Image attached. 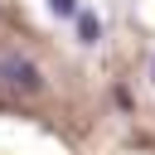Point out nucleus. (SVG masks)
<instances>
[{
  "label": "nucleus",
  "instance_id": "obj_1",
  "mask_svg": "<svg viewBox=\"0 0 155 155\" xmlns=\"http://www.w3.org/2000/svg\"><path fill=\"white\" fill-rule=\"evenodd\" d=\"M0 87L15 97H39L44 92V68L24 53H0Z\"/></svg>",
  "mask_w": 155,
  "mask_h": 155
},
{
  "label": "nucleus",
  "instance_id": "obj_2",
  "mask_svg": "<svg viewBox=\"0 0 155 155\" xmlns=\"http://www.w3.org/2000/svg\"><path fill=\"white\" fill-rule=\"evenodd\" d=\"M73 29H78V44H97V39H102V19H97L92 10H82V5H78V15H73Z\"/></svg>",
  "mask_w": 155,
  "mask_h": 155
},
{
  "label": "nucleus",
  "instance_id": "obj_3",
  "mask_svg": "<svg viewBox=\"0 0 155 155\" xmlns=\"http://www.w3.org/2000/svg\"><path fill=\"white\" fill-rule=\"evenodd\" d=\"M48 5H53V15H63V19L78 15V0H48Z\"/></svg>",
  "mask_w": 155,
  "mask_h": 155
},
{
  "label": "nucleus",
  "instance_id": "obj_4",
  "mask_svg": "<svg viewBox=\"0 0 155 155\" xmlns=\"http://www.w3.org/2000/svg\"><path fill=\"white\" fill-rule=\"evenodd\" d=\"M150 78H155V58H150Z\"/></svg>",
  "mask_w": 155,
  "mask_h": 155
}]
</instances>
